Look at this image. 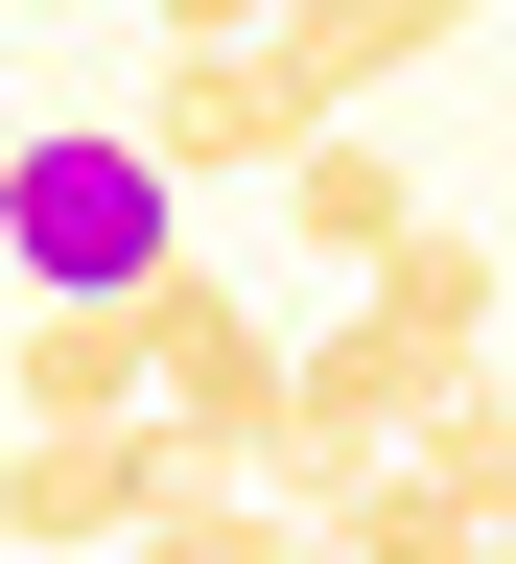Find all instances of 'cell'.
I'll return each mask as SVG.
<instances>
[{"instance_id":"cell-13","label":"cell","mask_w":516,"mask_h":564,"mask_svg":"<svg viewBox=\"0 0 516 564\" xmlns=\"http://www.w3.org/2000/svg\"><path fill=\"white\" fill-rule=\"evenodd\" d=\"M165 47H282V0H165Z\"/></svg>"},{"instance_id":"cell-12","label":"cell","mask_w":516,"mask_h":564,"mask_svg":"<svg viewBox=\"0 0 516 564\" xmlns=\"http://www.w3.org/2000/svg\"><path fill=\"white\" fill-rule=\"evenodd\" d=\"M399 470H422V494H447V518H470V541H516V400H493V377H470L447 423H422V447H399Z\"/></svg>"},{"instance_id":"cell-6","label":"cell","mask_w":516,"mask_h":564,"mask_svg":"<svg viewBox=\"0 0 516 564\" xmlns=\"http://www.w3.org/2000/svg\"><path fill=\"white\" fill-rule=\"evenodd\" d=\"M493 0H282V70H306V118H376L422 47H470Z\"/></svg>"},{"instance_id":"cell-4","label":"cell","mask_w":516,"mask_h":564,"mask_svg":"<svg viewBox=\"0 0 516 564\" xmlns=\"http://www.w3.org/2000/svg\"><path fill=\"white\" fill-rule=\"evenodd\" d=\"M165 494H211L165 423H0V541H24V564H118Z\"/></svg>"},{"instance_id":"cell-9","label":"cell","mask_w":516,"mask_h":564,"mask_svg":"<svg viewBox=\"0 0 516 564\" xmlns=\"http://www.w3.org/2000/svg\"><path fill=\"white\" fill-rule=\"evenodd\" d=\"M118 564H329V518H306V494H165Z\"/></svg>"},{"instance_id":"cell-8","label":"cell","mask_w":516,"mask_h":564,"mask_svg":"<svg viewBox=\"0 0 516 564\" xmlns=\"http://www.w3.org/2000/svg\"><path fill=\"white\" fill-rule=\"evenodd\" d=\"M0 423H141V306H24L0 329Z\"/></svg>"},{"instance_id":"cell-1","label":"cell","mask_w":516,"mask_h":564,"mask_svg":"<svg viewBox=\"0 0 516 564\" xmlns=\"http://www.w3.org/2000/svg\"><path fill=\"white\" fill-rule=\"evenodd\" d=\"M0 259H24V306H141V282L188 259V188H165V141L141 118H70L0 165Z\"/></svg>"},{"instance_id":"cell-3","label":"cell","mask_w":516,"mask_h":564,"mask_svg":"<svg viewBox=\"0 0 516 564\" xmlns=\"http://www.w3.org/2000/svg\"><path fill=\"white\" fill-rule=\"evenodd\" d=\"M447 400H470V352H422L376 282H352V306L282 352V470H259V494H306V470H376V447H422Z\"/></svg>"},{"instance_id":"cell-5","label":"cell","mask_w":516,"mask_h":564,"mask_svg":"<svg viewBox=\"0 0 516 564\" xmlns=\"http://www.w3.org/2000/svg\"><path fill=\"white\" fill-rule=\"evenodd\" d=\"M141 141H165V188H282L329 118H306V70H282V47H165Z\"/></svg>"},{"instance_id":"cell-11","label":"cell","mask_w":516,"mask_h":564,"mask_svg":"<svg viewBox=\"0 0 516 564\" xmlns=\"http://www.w3.org/2000/svg\"><path fill=\"white\" fill-rule=\"evenodd\" d=\"M306 518H329V564H447V541H470L399 447H376V470H306Z\"/></svg>"},{"instance_id":"cell-2","label":"cell","mask_w":516,"mask_h":564,"mask_svg":"<svg viewBox=\"0 0 516 564\" xmlns=\"http://www.w3.org/2000/svg\"><path fill=\"white\" fill-rule=\"evenodd\" d=\"M141 423H165L211 494H259V470H282V329H259L211 259H165V282H141Z\"/></svg>"},{"instance_id":"cell-14","label":"cell","mask_w":516,"mask_h":564,"mask_svg":"<svg viewBox=\"0 0 516 564\" xmlns=\"http://www.w3.org/2000/svg\"><path fill=\"white\" fill-rule=\"evenodd\" d=\"M447 564H516V541H447Z\"/></svg>"},{"instance_id":"cell-7","label":"cell","mask_w":516,"mask_h":564,"mask_svg":"<svg viewBox=\"0 0 516 564\" xmlns=\"http://www.w3.org/2000/svg\"><path fill=\"white\" fill-rule=\"evenodd\" d=\"M282 236H306L329 282H376V259L422 236V165H399V141H376V118H329V141H306V165H282Z\"/></svg>"},{"instance_id":"cell-10","label":"cell","mask_w":516,"mask_h":564,"mask_svg":"<svg viewBox=\"0 0 516 564\" xmlns=\"http://www.w3.org/2000/svg\"><path fill=\"white\" fill-rule=\"evenodd\" d=\"M376 306H399L422 352H493V236H470V212H422V236L376 259Z\"/></svg>"}]
</instances>
